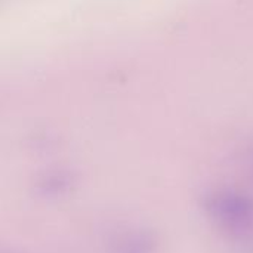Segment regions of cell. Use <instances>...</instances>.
<instances>
[{"label":"cell","instance_id":"6da1fadb","mask_svg":"<svg viewBox=\"0 0 253 253\" xmlns=\"http://www.w3.org/2000/svg\"><path fill=\"white\" fill-rule=\"evenodd\" d=\"M202 211L237 253H253V193L236 185L212 187L202 196Z\"/></svg>","mask_w":253,"mask_h":253},{"label":"cell","instance_id":"7a4b0ae2","mask_svg":"<svg viewBox=\"0 0 253 253\" xmlns=\"http://www.w3.org/2000/svg\"><path fill=\"white\" fill-rule=\"evenodd\" d=\"M157 237L150 231H133L126 234L117 248V253H154Z\"/></svg>","mask_w":253,"mask_h":253},{"label":"cell","instance_id":"3957f363","mask_svg":"<svg viewBox=\"0 0 253 253\" xmlns=\"http://www.w3.org/2000/svg\"><path fill=\"white\" fill-rule=\"evenodd\" d=\"M245 165H246V170L249 178L252 179L253 182V145H251L245 154Z\"/></svg>","mask_w":253,"mask_h":253}]
</instances>
